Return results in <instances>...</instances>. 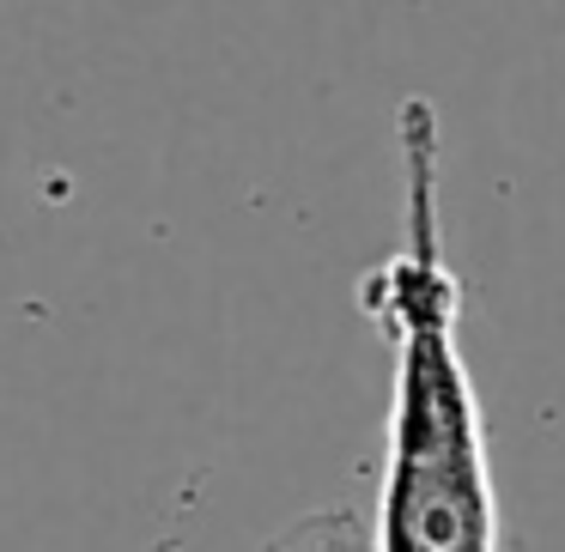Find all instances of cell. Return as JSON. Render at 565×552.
Masks as SVG:
<instances>
[{
  "mask_svg": "<svg viewBox=\"0 0 565 552\" xmlns=\"http://www.w3.org/2000/svg\"><path fill=\"white\" fill-rule=\"evenodd\" d=\"M402 243L359 280V310L390 340V431L377 486V552H499V491L487 462L475 370L462 358V280L438 219V110L407 98Z\"/></svg>",
  "mask_w": 565,
  "mask_h": 552,
  "instance_id": "obj_1",
  "label": "cell"
},
{
  "mask_svg": "<svg viewBox=\"0 0 565 552\" xmlns=\"http://www.w3.org/2000/svg\"><path fill=\"white\" fill-rule=\"evenodd\" d=\"M268 552H377L371 546V522L353 504H329V510H305L268 540Z\"/></svg>",
  "mask_w": 565,
  "mask_h": 552,
  "instance_id": "obj_2",
  "label": "cell"
}]
</instances>
